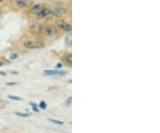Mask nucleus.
Instances as JSON below:
<instances>
[{"instance_id": "obj_1", "label": "nucleus", "mask_w": 160, "mask_h": 133, "mask_svg": "<svg viewBox=\"0 0 160 133\" xmlns=\"http://www.w3.org/2000/svg\"><path fill=\"white\" fill-rule=\"evenodd\" d=\"M24 47H26L27 49H40L45 46L44 43L42 41L38 40H28L23 43Z\"/></svg>"}, {"instance_id": "obj_2", "label": "nucleus", "mask_w": 160, "mask_h": 133, "mask_svg": "<svg viewBox=\"0 0 160 133\" xmlns=\"http://www.w3.org/2000/svg\"><path fill=\"white\" fill-rule=\"evenodd\" d=\"M56 24H57V26L60 29V30H62L66 32H70L71 30H72V27L70 25V23H69L68 21H64V20H57L56 21Z\"/></svg>"}, {"instance_id": "obj_3", "label": "nucleus", "mask_w": 160, "mask_h": 133, "mask_svg": "<svg viewBox=\"0 0 160 133\" xmlns=\"http://www.w3.org/2000/svg\"><path fill=\"white\" fill-rule=\"evenodd\" d=\"M51 13L53 15L56 16V17H61L63 16L66 13V10L61 7V6H54V7H52L51 9Z\"/></svg>"}, {"instance_id": "obj_4", "label": "nucleus", "mask_w": 160, "mask_h": 133, "mask_svg": "<svg viewBox=\"0 0 160 133\" xmlns=\"http://www.w3.org/2000/svg\"><path fill=\"white\" fill-rule=\"evenodd\" d=\"M29 30H30V33H32V34L38 35V34H40V33L43 31V26L41 25L40 23L36 22V23L32 24V25L30 27Z\"/></svg>"}, {"instance_id": "obj_5", "label": "nucleus", "mask_w": 160, "mask_h": 133, "mask_svg": "<svg viewBox=\"0 0 160 133\" xmlns=\"http://www.w3.org/2000/svg\"><path fill=\"white\" fill-rule=\"evenodd\" d=\"M43 31L47 37H52V36H54L57 33L56 28L53 25H45V27H43Z\"/></svg>"}, {"instance_id": "obj_6", "label": "nucleus", "mask_w": 160, "mask_h": 133, "mask_svg": "<svg viewBox=\"0 0 160 133\" xmlns=\"http://www.w3.org/2000/svg\"><path fill=\"white\" fill-rule=\"evenodd\" d=\"M67 72L64 71H52V70H45L44 71V74L46 76H63L66 75Z\"/></svg>"}, {"instance_id": "obj_7", "label": "nucleus", "mask_w": 160, "mask_h": 133, "mask_svg": "<svg viewBox=\"0 0 160 133\" xmlns=\"http://www.w3.org/2000/svg\"><path fill=\"white\" fill-rule=\"evenodd\" d=\"M52 15L51 13V10L48 9V8H44L39 14L36 15V18L38 19H45L48 16H50Z\"/></svg>"}, {"instance_id": "obj_8", "label": "nucleus", "mask_w": 160, "mask_h": 133, "mask_svg": "<svg viewBox=\"0 0 160 133\" xmlns=\"http://www.w3.org/2000/svg\"><path fill=\"white\" fill-rule=\"evenodd\" d=\"M45 7H44V6L43 5H41V4H38V5H35V6H32V8H31V12L34 14V15H38V14H39L40 12L44 9Z\"/></svg>"}, {"instance_id": "obj_9", "label": "nucleus", "mask_w": 160, "mask_h": 133, "mask_svg": "<svg viewBox=\"0 0 160 133\" xmlns=\"http://www.w3.org/2000/svg\"><path fill=\"white\" fill-rule=\"evenodd\" d=\"M16 5L20 8H25L28 6V0H16Z\"/></svg>"}, {"instance_id": "obj_10", "label": "nucleus", "mask_w": 160, "mask_h": 133, "mask_svg": "<svg viewBox=\"0 0 160 133\" xmlns=\"http://www.w3.org/2000/svg\"><path fill=\"white\" fill-rule=\"evenodd\" d=\"M62 58H63V60H64L66 63H68L69 65H71V64H72V55H71L70 53H66L63 55Z\"/></svg>"}, {"instance_id": "obj_11", "label": "nucleus", "mask_w": 160, "mask_h": 133, "mask_svg": "<svg viewBox=\"0 0 160 133\" xmlns=\"http://www.w3.org/2000/svg\"><path fill=\"white\" fill-rule=\"evenodd\" d=\"M48 121H50V122L55 123V124H60V125H62L63 123L62 122H60V121H57V120H54V119H51V118H49Z\"/></svg>"}, {"instance_id": "obj_12", "label": "nucleus", "mask_w": 160, "mask_h": 133, "mask_svg": "<svg viewBox=\"0 0 160 133\" xmlns=\"http://www.w3.org/2000/svg\"><path fill=\"white\" fill-rule=\"evenodd\" d=\"M8 98L10 99H13V100H16V101H21V98L20 96H8Z\"/></svg>"}, {"instance_id": "obj_13", "label": "nucleus", "mask_w": 160, "mask_h": 133, "mask_svg": "<svg viewBox=\"0 0 160 133\" xmlns=\"http://www.w3.org/2000/svg\"><path fill=\"white\" fill-rule=\"evenodd\" d=\"M46 106H47V105H46V103L45 102V101H41L40 102V104H39V107L41 108V109H45L46 108Z\"/></svg>"}, {"instance_id": "obj_14", "label": "nucleus", "mask_w": 160, "mask_h": 133, "mask_svg": "<svg viewBox=\"0 0 160 133\" xmlns=\"http://www.w3.org/2000/svg\"><path fill=\"white\" fill-rule=\"evenodd\" d=\"M15 114L16 115H18V116H21V117H28V116H30V114H22V113H15Z\"/></svg>"}, {"instance_id": "obj_15", "label": "nucleus", "mask_w": 160, "mask_h": 133, "mask_svg": "<svg viewBox=\"0 0 160 133\" xmlns=\"http://www.w3.org/2000/svg\"><path fill=\"white\" fill-rule=\"evenodd\" d=\"M17 57H18V54H16V53H12L10 55V59H12V60H14Z\"/></svg>"}, {"instance_id": "obj_16", "label": "nucleus", "mask_w": 160, "mask_h": 133, "mask_svg": "<svg viewBox=\"0 0 160 133\" xmlns=\"http://www.w3.org/2000/svg\"><path fill=\"white\" fill-rule=\"evenodd\" d=\"M30 105L33 106L32 108H33V110H34L35 112H38V108H36V105L35 104H33V103H30Z\"/></svg>"}, {"instance_id": "obj_17", "label": "nucleus", "mask_w": 160, "mask_h": 133, "mask_svg": "<svg viewBox=\"0 0 160 133\" xmlns=\"http://www.w3.org/2000/svg\"><path fill=\"white\" fill-rule=\"evenodd\" d=\"M16 82H8V83H6V85L7 86H14V85H16Z\"/></svg>"}, {"instance_id": "obj_18", "label": "nucleus", "mask_w": 160, "mask_h": 133, "mask_svg": "<svg viewBox=\"0 0 160 133\" xmlns=\"http://www.w3.org/2000/svg\"><path fill=\"white\" fill-rule=\"evenodd\" d=\"M70 102H71V98L69 96V99H68V105H70Z\"/></svg>"}, {"instance_id": "obj_19", "label": "nucleus", "mask_w": 160, "mask_h": 133, "mask_svg": "<svg viewBox=\"0 0 160 133\" xmlns=\"http://www.w3.org/2000/svg\"><path fill=\"white\" fill-rule=\"evenodd\" d=\"M60 67H61V64H57V68H60Z\"/></svg>"}, {"instance_id": "obj_20", "label": "nucleus", "mask_w": 160, "mask_h": 133, "mask_svg": "<svg viewBox=\"0 0 160 133\" xmlns=\"http://www.w3.org/2000/svg\"><path fill=\"white\" fill-rule=\"evenodd\" d=\"M3 65V63L2 62H0V66H2Z\"/></svg>"}, {"instance_id": "obj_21", "label": "nucleus", "mask_w": 160, "mask_h": 133, "mask_svg": "<svg viewBox=\"0 0 160 133\" xmlns=\"http://www.w3.org/2000/svg\"><path fill=\"white\" fill-rule=\"evenodd\" d=\"M3 1V0H0V2H2Z\"/></svg>"}, {"instance_id": "obj_22", "label": "nucleus", "mask_w": 160, "mask_h": 133, "mask_svg": "<svg viewBox=\"0 0 160 133\" xmlns=\"http://www.w3.org/2000/svg\"><path fill=\"white\" fill-rule=\"evenodd\" d=\"M9 1H12V0H9Z\"/></svg>"}]
</instances>
